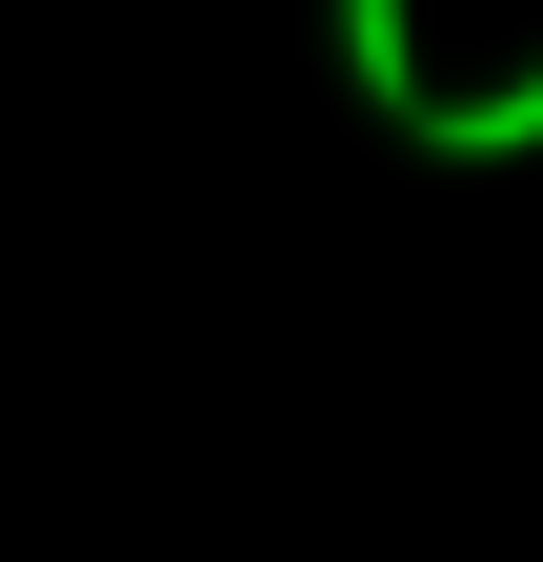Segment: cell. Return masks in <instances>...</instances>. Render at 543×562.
<instances>
[{
  "label": "cell",
  "mask_w": 543,
  "mask_h": 562,
  "mask_svg": "<svg viewBox=\"0 0 543 562\" xmlns=\"http://www.w3.org/2000/svg\"><path fill=\"white\" fill-rule=\"evenodd\" d=\"M402 140H423V161H543V41H523V81H484V101H423Z\"/></svg>",
  "instance_id": "1"
},
{
  "label": "cell",
  "mask_w": 543,
  "mask_h": 562,
  "mask_svg": "<svg viewBox=\"0 0 543 562\" xmlns=\"http://www.w3.org/2000/svg\"><path fill=\"white\" fill-rule=\"evenodd\" d=\"M343 81H363V121H423L443 81H423V0H343Z\"/></svg>",
  "instance_id": "2"
}]
</instances>
